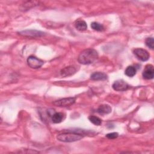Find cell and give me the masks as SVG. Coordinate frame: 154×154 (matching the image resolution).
<instances>
[{"mask_svg": "<svg viewBox=\"0 0 154 154\" xmlns=\"http://www.w3.org/2000/svg\"><path fill=\"white\" fill-rule=\"evenodd\" d=\"M146 45L147 46H148L149 48L153 49L154 47V42H153V37H148L146 39Z\"/></svg>", "mask_w": 154, "mask_h": 154, "instance_id": "e0dca14e", "label": "cell"}, {"mask_svg": "<svg viewBox=\"0 0 154 154\" xmlns=\"http://www.w3.org/2000/svg\"><path fill=\"white\" fill-rule=\"evenodd\" d=\"M64 114L62 112H54L51 116V119L53 123H59L64 119Z\"/></svg>", "mask_w": 154, "mask_h": 154, "instance_id": "8fae6325", "label": "cell"}, {"mask_svg": "<svg viewBox=\"0 0 154 154\" xmlns=\"http://www.w3.org/2000/svg\"><path fill=\"white\" fill-rule=\"evenodd\" d=\"M118 135L119 134L117 132H111L106 134V137L109 139H114L118 137Z\"/></svg>", "mask_w": 154, "mask_h": 154, "instance_id": "ac0fdd59", "label": "cell"}, {"mask_svg": "<svg viewBox=\"0 0 154 154\" xmlns=\"http://www.w3.org/2000/svg\"><path fill=\"white\" fill-rule=\"evenodd\" d=\"M88 119L92 123H93L94 125H97V126H99L102 123L101 119L96 116H90L88 117Z\"/></svg>", "mask_w": 154, "mask_h": 154, "instance_id": "2e32d148", "label": "cell"}, {"mask_svg": "<svg viewBox=\"0 0 154 154\" xmlns=\"http://www.w3.org/2000/svg\"><path fill=\"white\" fill-rule=\"evenodd\" d=\"M91 27L92 29H93L95 31H102L104 29V27L100 23L96 22H93L91 23Z\"/></svg>", "mask_w": 154, "mask_h": 154, "instance_id": "9a60e30c", "label": "cell"}, {"mask_svg": "<svg viewBox=\"0 0 154 154\" xmlns=\"http://www.w3.org/2000/svg\"><path fill=\"white\" fill-rule=\"evenodd\" d=\"M98 58L97 51L92 48H89L82 51L78 58V61L80 64L87 65L93 63Z\"/></svg>", "mask_w": 154, "mask_h": 154, "instance_id": "6da1fadb", "label": "cell"}, {"mask_svg": "<svg viewBox=\"0 0 154 154\" xmlns=\"http://www.w3.org/2000/svg\"><path fill=\"white\" fill-rule=\"evenodd\" d=\"M97 111L100 114H106L111 112V108L109 105L103 104L100 105L97 109Z\"/></svg>", "mask_w": 154, "mask_h": 154, "instance_id": "7c38bea8", "label": "cell"}, {"mask_svg": "<svg viewBox=\"0 0 154 154\" xmlns=\"http://www.w3.org/2000/svg\"><path fill=\"white\" fill-rule=\"evenodd\" d=\"M112 87L116 91H123L127 90L129 88V85L123 79H119L113 83Z\"/></svg>", "mask_w": 154, "mask_h": 154, "instance_id": "8992f818", "label": "cell"}, {"mask_svg": "<svg viewBox=\"0 0 154 154\" xmlns=\"http://www.w3.org/2000/svg\"><path fill=\"white\" fill-rule=\"evenodd\" d=\"M90 78L94 81H103L107 79V75L103 72H94L90 76Z\"/></svg>", "mask_w": 154, "mask_h": 154, "instance_id": "30bf717a", "label": "cell"}, {"mask_svg": "<svg viewBox=\"0 0 154 154\" xmlns=\"http://www.w3.org/2000/svg\"><path fill=\"white\" fill-rule=\"evenodd\" d=\"M75 26L79 31H85L87 28V25L83 20H76L75 23Z\"/></svg>", "mask_w": 154, "mask_h": 154, "instance_id": "4fadbf2b", "label": "cell"}, {"mask_svg": "<svg viewBox=\"0 0 154 154\" xmlns=\"http://www.w3.org/2000/svg\"><path fill=\"white\" fill-rule=\"evenodd\" d=\"M136 72H137L136 68L134 66H129L126 69L125 73L126 76L129 77H132L136 74Z\"/></svg>", "mask_w": 154, "mask_h": 154, "instance_id": "5bb4252c", "label": "cell"}, {"mask_svg": "<svg viewBox=\"0 0 154 154\" xmlns=\"http://www.w3.org/2000/svg\"><path fill=\"white\" fill-rule=\"evenodd\" d=\"M20 35H23L24 36H27V37H40L42 35H44V32L40 31H37V30H25L21 31L19 32Z\"/></svg>", "mask_w": 154, "mask_h": 154, "instance_id": "ba28073f", "label": "cell"}, {"mask_svg": "<svg viewBox=\"0 0 154 154\" xmlns=\"http://www.w3.org/2000/svg\"><path fill=\"white\" fill-rule=\"evenodd\" d=\"M76 72V69L75 67L70 66L68 67H66L63 69L60 72V75L63 77H67L71 75H73Z\"/></svg>", "mask_w": 154, "mask_h": 154, "instance_id": "9c48e42d", "label": "cell"}, {"mask_svg": "<svg viewBox=\"0 0 154 154\" xmlns=\"http://www.w3.org/2000/svg\"><path fill=\"white\" fill-rule=\"evenodd\" d=\"M143 77L146 79H152L154 76V69L152 64H148L145 67L143 72Z\"/></svg>", "mask_w": 154, "mask_h": 154, "instance_id": "52a82bcc", "label": "cell"}, {"mask_svg": "<svg viewBox=\"0 0 154 154\" xmlns=\"http://www.w3.org/2000/svg\"><path fill=\"white\" fill-rule=\"evenodd\" d=\"M75 100H76L75 97L63 98V99H61L54 101L53 103L57 106L65 107V106H69L73 104L75 102Z\"/></svg>", "mask_w": 154, "mask_h": 154, "instance_id": "277c9868", "label": "cell"}, {"mask_svg": "<svg viewBox=\"0 0 154 154\" xmlns=\"http://www.w3.org/2000/svg\"><path fill=\"white\" fill-rule=\"evenodd\" d=\"M83 138V135L81 134L76 132H66L57 135V138L58 141L64 143H72L80 140Z\"/></svg>", "mask_w": 154, "mask_h": 154, "instance_id": "7a4b0ae2", "label": "cell"}, {"mask_svg": "<svg viewBox=\"0 0 154 154\" xmlns=\"http://www.w3.org/2000/svg\"><path fill=\"white\" fill-rule=\"evenodd\" d=\"M27 64L32 69H38L44 64V61L34 56L31 55L27 58Z\"/></svg>", "mask_w": 154, "mask_h": 154, "instance_id": "3957f363", "label": "cell"}, {"mask_svg": "<svg viewBox=\"0 0 154 154\" xmlns=\"http://www.w3.org/2000/svg\"><path fill=\"white\" fill-rule=\"evenodd\" d=\"M134 54L136 56V57L142 61H146L149 60L150 55L149 52L142 48H136L134 50Z\"/></svg>", "mask_w": 154, "mask_h": 154, "instance_id": "5b68a950", "label": "cell"}]
</instances>
